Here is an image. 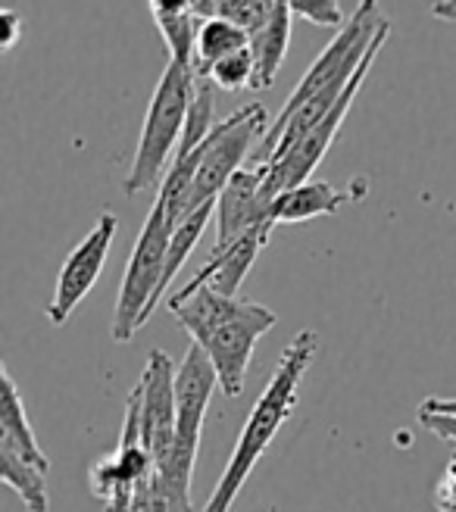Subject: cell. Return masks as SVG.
I'll use <instances>...</instances> for the list:
<instances>
[{"label": "cell", "instance_id": "6da1fadb", "mask_svg": "<svg viewBox=\"0 0 456 512\" xmlns=\"http://www.w3.org/2000/svg\"><path fill=\"white\" fill-rule=\"evenodd\" d=\"M169 313L207 353L219 378V391L225 397H241L253 350L275 325V313L263 303L222 297L213 288H200L191 297H169Z\"/></svg>", "mask_w": 456, "mask_h": 512}, {"label": "cell", "instance_id": "30bf717a", "mask_svg": "<svg viewBox=\"0 0 456 512\" xmlns=\"http://www.w3.org/2000/svg\"><path fill=\"white\" fill-rule=\"evenodd\" d=\"M116 228H119V219L113 213H100V219L85 235V241L66 256L60 278H57V288H54V297H50V306H47L50 325H66V319L75 313V306L91 294L100 272H104V266H107Z\"/></svg>", "mask_w": 456, "mask_h": 512}, {"label": "cell", "instance_id": "f1b7e54d", "mask_svg": "<svg viewBox=\"0 0 456 512\" xmlns=\"http://www.w3.org/2000/svg\"><path fill=\"white\" fill-rule=\"evenodd\" d=\"M129 503H132V494H119V497L107 506V512H129Z\"/></svg>", "mask_w": 456, "mask_h": 512}, {"label": "cell", "instance_id": "9a60e30c", "mask_svg": "<svg viewBox=\"0 0 456 512\" xmlns=\"http://www.w3.org/2000/svg\"><path fill=\"white\" fill-rule=\"evenodd\" d=\"M291 4L288 0H275V13L269 16V22L263 29L250 38V54H253V66H257V75H253V88L266 91L272 88L278 69H282L285 57H288V44H291Z\"/></svg>", "mask_w": 456, "mask_h": 512}, {"label": "cell", "instance_id": "5b68a950", "mask_svg": "<svg viewBox=\"0 0 456 512\" xmlns=\"http://www.w3.org/2000/svg\"><path fill=\"white\" fill-rule=\"evenodd\" d=\"M194 82L197 79H194L191 66L169 60L163 79H160L154 97H150V104H147V116H144L135 160H132V169L122 182L125 197H138L141 191H147L150 185H154L163 172V166L169 163L172 150H179L188 107H191V94H194Z\"/></svg>", "mask_w": 456, "mask_h": 512}, {"label": "cell", "instance_id": "52a82bcc", "mask_svg": "<svg viewBox=\"0 0 456 512\" xmlns=\"http://www.w3.org/2000/svg\"><path fill=\"white\" fill-rule=\"evenodd\" d=\"M169 241H172V225H169L166 207L160 200H154V207H150V213L141 225L135 250L129 256V269H125L122 285H119L116 310H113V341L116 344H129L135 338V331L147 322L150 303H154V297L163 285Z\"/></svg>", "mask_w": 456, "mask_h": 512}, {"label": "cell", "instance_id": "e0dca14e", "mask_svg": "<svg viewBox=\"0 0 456 512\" xmlns=\"http://www.w3.org/2000/svg\"><path fill=\"white\" fill-rule=\"evenodd\" d=\"M250 47V35L241 32L238 25L225 22V19H207L200 22V35H197V50H194V63H191V72L197 82H207L210 69L225 60L238 54V50Z\"/></svg>", "mask_w": 456, "mask_h": 512}, {"label": "cell", "instance_id": "7c38bea8", "mask_svg": "<svg viewBox=\"0 0 456 512\" xmlns=\"http://www.w3.org/2000/svg\"><path fill=\"white\" fill-rule=\"evenodd\" d=\"M272 228H275L272 222L257 225V228H250L244 238H238L235 244H228L225 250H213L210 263L200 269L179 294H172V297H191L200 288H213L222 297H238V291L244 285V275L250 272L253 263H257L260 250L269 244Z\"/></svg>", "mask_w": 456, "mask_h": 512}, {"label": "cell", "instance_id": "484cf974", "mask_svg": "<svg viewBox=\"0 0 456 512\" xmlns=\"http://www.w3.org/2000/svg\"><path fill=\"white\" fill-rule=\"evenodd\" d=\"M419 422L425 425V431H432L435 438L456 444V416H432V413H422L419 409Z\"/></svg>", "mask_w": 456, "mask_h": 512}, {"label": "cell", "instance_id": "3957f363", "mask_svg": "<svg viewBox=\"0 0 456 512\" xmlns=\"http://www.w3.org/2000/svg\"><path fill=\"white\" fill-rule=\"evenodd\" d=\"M219 388V378L207 353L197 344L188 347L175 375V441L163 463L154 469L160 494L169 512H197L191 503V475L197 463L200 434H204L207 406Z\"/></svg>", "mask_w": 456, "mask_h": 512}, {"label": "cell", "instance_id": "ba28073f", "mask_svg": "<svg viewBox=\"0 0 456 512\" xmlns=\"http://www.w3.org/2000/svg\"><path fill=\"white\" fill-rule=\"evenodd\" d=\"M388 35H391V22L385 19V25H382V29H378V35H375L372 47L366 50V57H363V63L357 66V72H353V79H350V85H347L344 97L335 104V110L328 113V116L313 128V132H310L307 138L297 141V144L285 153L282 160L266 163V197H269L272 203H275L278 197H282L285 191L300 188V185H307V182H310L313 169L322 163V157L328 153V147L335 144L338 128L344 125V119H347V113H350V107H353V100H357V94H360L363 82L369 79V69L375 66L378 54H382V47H385Z\"/></svg>", "mask_w": 456, "mask_h": 512}, {"label": "cell", "instance_id": "4316f807", "mask_svg": "<svg viewBox=\"0 0 456 512\" xmlns=\"http://www.w3.org/2000/svg\"><path fill=\"white\" fill-rule=\"evenodd\" d=\"M422 413H432V416H456V397H453V400H444V397L422 400Z\"/></svg>", "mask_w": 456, "mask_h": 512}, {"label": "cell", "instance_id": "4fadbf2b", "mask_svg": "<svg viewBox=\"0 0 456 512\" xmlns=\"http://www.w3.org/2000/svg\"><path fill=\"white\" fill-rule=\"evenodd\" d=\"M366 194V182L360 188H335L332 182H319L310 178L307 185L285 191L272 203V225H294V222H310L319 216H335L347 203L360 200Z\"/></svg>", "mask_w": 456, "mask_h": 512}, {"label": "cell", "instance_id": "603a6c76", "mask_svg": "<svg viewBox=\"0 0 456 512\" xmlns=\"http://www.w3.org/2000/svg\"><path fill=\"white\" fill-rule=\"evenodd\" d=\"M291 13L313 25H322V29H338L344 22V10L338 0H291Z\"/></svg>", "mask_w": 456, "mask_h": 512}, {"label": "cell", "instance_id": "8fae6325", "mask_svg": "<svg viewBox=\"0 0 456 512\" xmlns=\"http://www.w3.org/2000/svg\"><path fill=\"white\" fill-rule=\"evenodd\" d=\"M272 222V200L266 197V166H244L216 200V244L225 250L250 228Z\"/></svg>", "mask_w": 456, "mask_h": 512}, {"label": "cell", "instance_id": "2e32d148", "mask_svg": "<svg viewBox=\"0 0 456 512\" xmlns=\"http://www.w3.org/2000/svg\"><path fill=\"white\" fill-rule=\"evenodd\" d=\"M150 16H154L157 29L169 47V60L191 66L197 35H200V19L191 10V0H154L150 4Z\"/></svg>", "mask_w": 456, "mask_h": 512}, {"label": "cell", "instance_id": "ac0fdd59", "mask_svg": "<svg viewBox=\"0 0 456 512\" xmlns=\"http://www.w3.org/2000/svg\"><path fill=\"white\" fill-rule=\"evenodd\" d=\"M216 219V203H207L204 210H197L191 219H185L179 228L172 232V241H169V253H166V272H163V285H160V291H157V297H154V303H150V310H147V319H150V313L157 310V303L169 294V288H172V281H175V275L182 272V266H185V260L191 256V250L197 247V241H200V235L207 232V225Z\"/></svg>", "mask_w": 456, "mask_h": 512}, {"label": "cell", "instance_id": "277c9868", "mask_svg": "<svg viewBox=\"0 0 456 512\" xmlns=\"http://www.w3.org/2000/svg\"><path fill=\"white\" fill-rule=\"evenodd\" d=\"M266 110L260 104L241 107L238 113H232L228 119H222L213 135L197 147V169L194 178L185 191V197L179 200V207L169 210V225L172 232L179 228L185 219H191L197 210H204L207 203H216L219 194L228 188V182L244 169V160L253 147V141L266 138Z\"/></svg>", "mask_w": 456, "mask_h": 512}, {"label": "cell", "instance_id": "83f0119b", "mask_svg": "<svg viewBox=\"0 0 456 512\" xmlns=\"http://www.w3.org/2000/svg\"><path fill=\"white\" fill-rule=\"evenodd\" d=\"M432 13H435L438 19L456 22V0H438V4H432Z\"/></svg>", "mask_w": 456, "mask_h": 512}, {"label": "cell", "instance_id": "7a4b0ae2", "mask_svg": "<svg viewBox=\"0 0 456 512\" xmlns=\"http://www.w3.org/2000/svg\"><path fill=\"white\" fill-rule=\"evenodd\" d=\"M316 353H319V335L313 328L300 331V335L285 347L282 360H278V369L272 372L260 400L250 409V416L238 434V444L232 450V459L225 463V472L213 488L204 512H228L232 509L241 488L250 481L253 469H257L260 456L275 441V434L285 428V422L294 416L300 381H303V375H307Z\"/></svg>", "mask_w": 456, "mask_h": 512}, {"label": "cell", "instance_id": "d4e9b609", "mask_svg": "<svg viewBox=\"0 0 456 512\" xmlns=\"http://www.w3.org/2000/svg\"><path fill=\"white\" fill-rule=\"evenodd\" d=\"M22 29H25V19L16 10H0V47L13 50L19 35H22Z\"/></svg>", "mask_w": 456, "mask_h": 512}, {"label": "cell", "instance_id": "9c48e42d", "mask_svg": "<svg viewBox=\"0 0 456 512\" xmlns=\"http://www.w3.org/2000/svg\"><path fill=\"white\" fill-rule=\"evenodd\" d=\"M175 375L172 356L166 350H150L141 381L135 384V403L141 419V441L154 459V469L163 463L175 441Z\"/></svg>", "mask_w": 456, "mask_h": 512}, {"label": "cell", "instance_id": "44dd1931", "mask_svg": "<svg viewBox=\"0 0 456 512\" xmlns=\"http://www.w3.org/2000/svg\"><path fill=\"white\" fill-rule=\"evenodd\" d=\"M213 110H216V85L213 82H194V94H191V107H188V119H185V132H182V144L175 150V160L188 157L200 144H204L213 135Z\"/></svg>", "mask_w": 456, "mask_h": 512}, {"label": "cell", "instance_id": "d6986e66", "mask_svg": "<svg viewBox=\"0 0 456 512\" xmlns=\"http://www.w3.org/2000/svg\"><path fill=\"white\" fill-rule=\"evenodd\" d=\"M191 10L200 22L225 19L253 38L275 13V4L272 0H191Z\"/></svg>", "mask_w": 456, "mask_h": 512}, {"label": "cell", "instance_id": "5bb4252c", "mask_svg": "<svg viewBox=\"0 0 456 512\" xmlns=\"http://www.w3.org/2000/svg\"><path fill=\"white\" fill-rule=\"evenodd\" d=\"M0 450L16 453L22 463H29L41 472H50V459L44 456L32 422L25 416V403L19 397V388L10 375V369H0Z\"/></svg>", "mask_w": 456, "mask_h": 512}, {"label": "cell", "instance_id": "ffe728a7", "mask_svg": "<svg viewBox=\"0 0 456 512\" xmlns=\"http://www.w3.org/2000/svg\"><path fill=\"white\" fill-rule=\"evenodd\" d=\"M0 481L16 491L32 512H47V472L22 463L16 453L0 450Z\"/></svg>", "mask_w": 456, "mask_h": 512}, {"label": "cell", "instance_id": "7402d4cb", "mask_svg": "<svg viewBox=\"0 0 456 512\" xmlns=\"http://www.w3.org/2000/svg\"><path fill=\"white\" fill-rule=\"evenodd\" d=\"M253 75H257V66H253L250 47H244V50H238V54L219 60L210 69L207 82H213L222 91H241V88H253Z\"/></svg>", "mask_w": 456, "mask_h": 512}, {"label": "cell", "instance_id": "cb8c5ba5", "mask_svg": "<svg viewBox=\"0 0 456 512\" xmlns=\"http://www.w3.org/2000/svg\"><path fill=\"white\" fill-rule=\"evenodd\" d=\"M435 509L438 512H456V453L450 456V463L435 488Z\"/></svg>", "mask_w": 456, "mask_h": 512}, {"label": "cell", "instance_id": "8992f818", "mask_svg": "<svg viewBox=\"0 0 456 512\" xmlns=\"http://www.w3.org/2000/svg\"><path fill=\"white\" fill-rule=\"evenodd\" d=\"M385 25V16L378 13V7L372 4V0H363V4L357 7V13L350 16V22L344 25V29L335 35V41L328 44L322 54L316 57V63L307 69V75L300 79V85L291 91V97L285 100L282 113L275 116V122L269 125L266 138L260 141L257 147V157H253V166H263L269 163L272 150L278 144V138H282V132L288 128V122L310 104V100L325 91L328 85H335L338 79H344V75H353L357 72V66L363 63L366 50L372 47L378 29Z\"/></svg>", "mask_w": 456, "mask_h": 512}]
</instances>
